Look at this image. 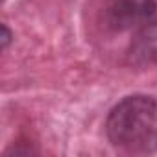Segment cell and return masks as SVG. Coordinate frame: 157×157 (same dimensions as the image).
Masks as SVG:
<instances>
[{
  "mask_svg": "<svg viewBox=\"0 0 157 157\" xmlns=\"http://www.w3.org/2000/svg\"><path fill=\"white\" fill-rule=\"evenodd\" d=\"M10 43H11V32L8 30L6 24H2V48H8Z\"/></svg>",
  "mask_w": 157,
  "mask_h": 157,
  "instance_id": "277c9868",
  "label": "cell"
},
{
  "mask_svg": "<svg viewBox=\"0 0 157 157\" xmlns=\"http://www.w3.org/2000/svg\"><path fill=\"white\" fill-rule=\"evenodd\" d=\"M157 13V0H109L104 8V24L113 32L140 28Z\"/></svg>",
  "mask_w": 157,
  "mask_h": 157,
  "instance_id": "7a4b0ae2",
  "label": "cell"
},
{
  "mask_svg": "<svg viewBox=\"0 0 157 157\" xmlns=\"http://www.w3.org/2000/svg\"><path fill=\"white\" fill-rule=\"evenodd\" d=\"M105 133L113 146L128 153L157 150V100L146 94L126 96L107 115Z\"/></svg>",
  "mask_w": 157,
  "mask_h": 157,
  "instance_id": "6da1fadb",
  "label": "cell"
},
{
  "mask_svg": "<svg viewBox=\"0 0 157 157\" xmlns=\"http://www.w3.org/2000/svg\"><path fill=\"white\" fill-rule=\"evenodd\" d=\"M128 56L135 65H157V19L137 30Z\"/></svg>",
  "mask_w": 157,
  "mask_h": 157,
  "instance_id": "3957f363",
  "label": "cell"
}]
</instances>
